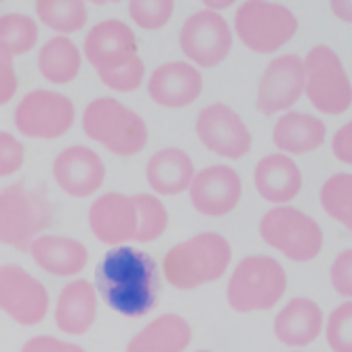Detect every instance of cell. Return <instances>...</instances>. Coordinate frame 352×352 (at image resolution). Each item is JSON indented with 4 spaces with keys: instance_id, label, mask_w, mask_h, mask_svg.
I'll list each match as a JSON object with an SVG mask.
<instances>
[{
    "instance_id": "1",
    "label": "cell",
    "mask_w": 352,
    "mask_h": 352,
    "mask_svg": "<svg viewBox=\"0 0 352 352\" xmlns=\"http://www.w3.org/2000/svg\"><path fill=\"white\" fill-rule=\"evenodd\" d=\"M93 287L114 312L142 318L161 302V268L142 249L112 247L98 264Z\"/></svg>"
},
{
    "instance_id": "2",
    "label": "cell",
    "mask_w": 352,
    "mask_h": 352,
    "mask_svg": "<svg viewBox=\"0 0 352 352\" xmlns=\"http://www.w3.org/2000/svg\"><path fill=\"white\" fill-rule=\"evenodd\" d=\"M232 262L230 241L219 232H199L173 245L163 258V276L179 292L219 280Z\"/></svg>"
},
{
    "instance_id": "3",
    "label": "cell",
    "mask_w": 352,
    "mask_h": 352,
    "mask_svg": "<svg viewBox=\"0 0 352 352\" xmlns=\"http://www.w3.org/2000/svg\"><path fill=\"white\" fill-rule=\"evenodd\" d=\"M80 124L89 140L122 158L138 156L148 146L150 131L146 120L114 98H98L89 102Z\"/></svg>"
},
{
    "instance_id": "4",
    "label": "cell",
    "mask_w": 352,
    "mask_h": 352,
    "mask_svg": "<svg viewBox=\"0 0 352 352\" xmlns=\"http://www.w3.org/2000/svg\"><path fill=\"white\" fill-rule=\"evenodd\" d=\"M287 292V272L270 255H247L228 280L226 300L234 312L249 314L274 308Z\"/></svg>"
},
{
    "instance_id": "5",
    "label": "cell",
    "mask_w": 352,
    "mask_h": 352,
    "mask_svg": "<svg viewBox=\"0 0 352 352\" xmlns=\"http://www.w3.org/2000/svg\"><path fill=\"white\" fill-rule=\"evenodd\" d=\"M53 223V205L23 184L0 190V245L28 251L32 241Z\"/></svg>"
},
{
    "instance_id": "6",
    "label": "cell",
    "mask_w": 352,
    "mask_h": 352,
    "mask_svg": "<svg viewBox=\"0 0 352 352\" xmlns=\"http://www.w3.org/2000/svg\"><path fill=\"white\" fill-rule=\"evenodd\" d=\"M298 15L285 5L266 0H247L239 5L232 34L253 53L272 55L298 34Z\"/></svg>"
},
{
    "instance_id": "7",
    "label": "cell",
    "mask_w": 352,
    "mask_h": 352,
    "mask_svg": "<svg viewBox=\"0 0 352 352\" xmlns=\"http://www.w3.org/2000/svg\"><path fill=\"white\" fill-rule=\"evenodd\" d=\"M262 241L280 251L292 262H312L323 251L325 234L321 223L292 205H278L260 219Z\"/></svg>"
},
{
    "instance_id": "8",
    "label": "cell",
    "mask_w": 352,
    "mask_h": 352,
    "mask_svg": "<svg viewBox=\"0 0 352 352\" xmlns=\"http://www.w3.org/2000/svg\"><path fill=\"white\" fill-rule=\"evenodd\" d=\"M304 95L321 114L340 116L352 106V82L340 55L327 47L316 45L302 59Z\"/></svg>"
},
{
    "instance_id": "9",
    "label": "cell",
    "mask_w": 352,
    "mask_h": 352,
    "mask_svg": "<svg viewBox=\"0 0 352 352\" xmlns=\"http://www.w3.org/2000/svg\"><path fill=\"white\" fill-rule=\"evenodd\" d=\"M15 129L28 140H59L76 122L74 102L53 89H34L25 93L13 112Z\"/></svg>"
},
{
    "instance_id": "10",
    "label": "cell",
    "mask_w": 352,
    "mask_h": 352,
    "mask_svg": "<svg viewBox=\"0 0 352 352\" xmlns=\"http://www.w3.org/2000/svg\"><path fill=\"white\" fill-rule=\"evenodd\" d=\"M234 34L221 13L201 9L192 13L179 30V49L195 68H215L232 51Z\"/></svg>"
},
{
    "instance_id": "11",
    "label": "cell",
    "mask_w": 352,
    "mask_h": 352,
    "mask_svg": "<svg viewBox=\"0 0 352 352\" xmlns=\"http://www.w3.org/2000/svg\"><path fill=\"white\" fill-rule=\"evenodd\" d=\"M0 310L21 327L41 325L51 310V298L45 283L19 264H3L0 266Z\"/></svg>"
},
{
    "instance_id": "12",
    "label": "cell",
    "mask_w": 352,
    "mask_h": 352,
    "mask_svg": "<svg viewBox=\"0 0 352 352\" xmlns=\"http://www.w3.org/2000/svg\"><path fill=\"white\" fill-rule=\"evenodd\" d=\"M195 131L209 152L228 158V161H239L247 156L253 146L251 131L243 116L221 102H215L199 112Z\"/></svg>"
},
{
    "instance_id": "13",
    "label": "cell",
    "mask_w": 352,
    "mask_h": 352,
    "mask_svg": "<svg viewBox=\"0 0 352 352\" xmlns=\"http://www.w3.org/2000/svg\"><path fill=\"white\" fill-rule=\"evenodd\" d=\"M304 95V66L302 57L287 53L274 57L258 85L255 106L264 116L289 112Z\"/></svg>"
},
{
    "instance_id": "14",
    "label": "cell",
    "mask_w": 352,
    "mask_h": 352,
    "mask_svg": "<svg viewBox=\"0 0 352 352\" xmlns=\"http://www.w3.org/2000/svg\"><path fill=\"white\" fill-rule=\"evenodd\" d=\"M80 53L98 70V74H104L124 66L140 55L138 36L126 21L104 19L87 32Z\"/></svg>"
},
{
    "instance_id": "15",
    "label": "cell",
    "mask_w": 352,
    "mask_h": 352,
    "mask_svg": "<svg viewBox=\"0 0 352 352\" xmlns=\"http://www.w3.org/2000/svg\"><path fill=\"white\" fill-rule=\"evenodd\" d=\"M190 203L201 215L223 217L232 213L243 197V179L228 165H209L195 173L188 188Z\"/></svg>"
},
{
    "instance_id": "16",
    "label": "cell",
    "mask_w": 352,
    "mask_h": 352,
    "mask_svg": "<svg viewBox=\"0 0 352 352\" xmlns=\"http://www.w3.org/2000/svg\"><path fill=\"white\" fill-rule=\"evenodd\" d=\"M51 173L63 195L89 199L106 182V163L89 146H68L55 156Z\"/></svg>"
},
{
    "instance_id": "17",
    "label": "cell",
    "mask_w": 352,
    "mask_h": 352,
    "mask_svg": "<svg viewBox=\"0 0 352 352\" xmlns=\"http://www.w3.org/2000/svg\"><path fill=\"white\" fill-rule=\"evenodd\" d=\"M203 87L205 80L201 70L188 61H167L154 68L148 78L150 100L169 110L192 106L201 98Z\"/></svg>"
},
{
    "instance_id": "18",
    "label": "cell",
    "mask_w": 352,
    "mask_h": 352,
    "mask_svg": "<svg viewBox=\"0 0 352 352\" xmlns=\"http://www.w3.org/2000/svg\"><path fill=\"white\" fill-rule=\"evenodd\" d=\"M138 213L133 199L122 192H104L89 207V228L104 245L120 247L133 241Z\"/></svg>"
},
{
    "instance_id": "19",
    "label": "cell",
    "mask_w": 352,
    "mask_h": 352,
    "mask_svg": "<svg viewBox=\"0 0 352 352\" xmlns=\"http://www.w3.org/2000/svg\"><path fill=\"white\" fill-rule=\"evenodd\" d=\"M98 306L100 298L91 280L87 278H72L57 296L53 308L55 327L63 336H85L93 329L98 321Z\"/></svg>"
},
{
    "instance_id": "20",
    "label": "cell",
    "mask_w": 352,
    "mask_h": 352,
    "mask_svg": "<svg viewBox=\"0 0 352 352\" xmlns=\"http://www.w3.org/2000/svg\"><path fill=\"white\" fill-rule=\"evenodd\" d=\"M325 314L312 298H294L274 316L272 331L276 340L294 350H302L318 340L323 333Z\"/></svg>"
},
{
    "instance_id": "21",
    "label": "cell",
    "mask_w": 352,
    "mask_h": 352,
    "mask_svg": "<svg viewBox=\"0 0 352 352\" xmlns=\"http://www.w3.org/2000/svg\"><path fill=\"white\" fill-rule=\"evenodd\" d=\"M253 184L258 195L272 205H289L300 197L304 177L292 156L272 152L260 158L253 171Z\"/></svg>"
},
{
    "instance_id": "22",
    "label": "cell",
    "mask_w": 352,
    "mask_h": 352,
    "mask_svg": "<svg viewBox=\"0 0 352 352\" xmlns=\"http://www.w3.org/2000/svg\"><path fill=\"white\" fill-rule=\"evenodd\" d=\"M28 251L41 270L61 278L78 276L89 264V249L85 243L63 234L45 232L32 241Z\"/></svg>"
},
{
    "instance_id": "23",
    "label": "cell",
    "mask_w": 352,
    "mask_h": 352,
    "mask_svg": "<svg viewBox=\"0 0 352 352\" xmlns=\"http://www.w3.org/2000/svg\"><path fill=\"white\" fill-rule=\"evenodd\" d=\"M327 140L325 122L308 112L289 110L278 116L272 126V144L280 154L302 156L318 150Z\"/></svg>"
},
{
    "instance_id": "24",
    "label": "cell",
    "mask_w": 352,
    "mask_h": 352,
    "mask_svg": "<svg viewBox=\"0 0 352 352\" xmlns=\"http://www.w3.org/2000/svg\"><path fill=\"white\" fill-rule=\"evenodd\" d=\"M197 169L192 158L182 148H163L150 156L146 179L156 197H175L188 192Z\"/></svg>"
},
{
    "instance_id": "25",
    "label": "cell",
    "mask_w": 352,
    "mask_h": 352,
    "mask_svg": "<svg viewBox=\"0 0 352 352\" xmlns=\"http://www.w3.org/2000/svg\"><path fill=\"white\" fill-rule=\"evenodd\" d=\"M192 325L175 312H165L142 327L126 344L124 352H186L192 344Z\"/></svg>"
},
{
    "instance_id": "26",
    "label": "cell",
    "mask_w": 352,
    "mask_h": 352,
    "mask_svg": "<svg viewBox=\"0 0 352 352\" xmlns=\"http://www.w3.org/2000/svg\"><path fill=\"white\" fill-rule=\"evenodd\" d=\"M41 76L51 85H70L78 78L82 68V53L78 45L68 36H53L41 49L36 57Z\"/></svg>"
},
{
    "instance_id": "27",
    "label": "cell",
    "mask_w": 352,
    "mask_h": 352,
    "mask_svg": "<svg viewBox=\"0 0 352 352\" xmlns=\"http://www.w3.org/2000/svg\"><path fill=\"white\" fill-rule=\"evenodd\" d=\"M34 13L36 21L55 32V36L76 34L89 21V11L82 0H38Z\"/></svg>"
},
{
    "instance_id": "28",
    "label": "cell",
    "mask_w": 352,
    "mask_h": 352,
    "mask_svg": "<svg viewBox=\"0 0 352 352\" xmlns=\"http://www.w3.org/2000/svg\"><path fill=\"white\" fill-rule=\"evenodd\" d=\"M135 213H138V226H135V243H154L167 232L169 226V213L165 203L152 192H140L131 195Z\"/></svg>"
},
{
    "instance_id": "29",
    "label": "cell",
    "mask_w": 352,
    "mask_h": 352,
    "mask_svg": "<svg viewBox=\"0 0 352 352\" xmlns=\"http://www.w3.org/2000/svg\"><path fill=\"white\" fill-rule=\"evenodd\" d=\"M41 28L36 17L28 13H5L0 15V43H3L13 57L25 55L38 45Z\"/></svg>"
},
{
    "instance_id": "30",
    "label": "cell",
    "mask_w": 352,
    "mask_h": 352,
    "mask_svg": "<svg viewBox=\"0 0 352 352\" xmlns=\"http://www.w3.org/2000/svg\"><path fill=\"white\" fill-rule=\"evenodd\" d=\"M321 207L346 230H352V175L336 173L321 186Z\"/></svg>"
},
{
    "instance_id": "31",
    "label": "cell",
    "mask_w": 352,
    "mask_h": 352,
    "mask_svg": "<svg viewBox=\"0 0 352 352\" xmlns=\"http://www.w3.org/2000/svg\"><path fill=\"white\" fill-rule=\"evenodd\" d=\"M327 346L333 352H352V302L344 300L323 323Z\"/></svg>"
},
{
    "instance_id": "32",
    "label": "cell",
    "mask_w": 352,
    "mask_h": 352,
    "mask_svg": "<svg viewBox=\"0 0 352 352\" xmlns=\"http://www.w3.org/2000/svg\"><path fill=\"white\" fill-rule=\"evenodd\" d=\"M175 13L173 0H131L129 17L142 30H161Z\"/></svg>"
},
{
    "instance_id": "33",
    "label": "cell",
    "mask_w": 352,
    "mask_h": 352,
    "mask_svg": "<svg viewBox=\"0 0 352 352\" xmlns=\"http://www.w3.org/2000/svg\"><path fill=\"white\" fill-rule=\"evenodd\" d=\"M98 76L108 89H112L116 93H133L144 85L146 66H144V59L138 55L129 63H124V66L104 72V74H98Z\"/></svg>"
},
{
    "instance_id": "34",
    "label": "cell",
    "mask_w": 352,
    "mask_h": 352,
    "mask_svg": "<svg viewBox=\"0 0 352 352\" xmlns=\"http://www.w3.org/2000/svg\"><path fill=\"white\" fill-rule=\"evenodd\" d=\"M25 163V146L9 131H0V177H11Z\"/></svg>"
},
{
    "instance_id": "35",
    "label": "cell",
    "mask_w": 352,
    "mask_h": 352,
    "mask_svg": "<svg viewBox=\"0 0 352 352\" xmlns=\"http://www.w3.org/2000/svg\"><path fill=\"white\" fill-rule=\"evenodd\" d=\"M329 280L338 296H342L344 300H350L352 296V249L350 247L338 253V258L333 260L329 268Z\"/></svg>"
},
{
    "instance_id": "36",
    "label": "cell",
    "mask_w": 352,
    "mask_h": 352,
    "mask_svg": "<svg viewBox=\"0 0 352 352\" xmlns=\"http://www.w3.org/2000/svg\"><path fill=\"white\" fill-rule=\"evenodd\" d=\"M19 89V78L15 70L13 53L0 43V108L7 106Z\"/></svg>"
},
{
    "instance_id": "37",
    "label": "cell",
    "mask_w": 352,
    "mask_h": 352,
    "mask_svg": "<svg viewBox=\"0 0 352 352\" xmlns=\"http://www.w3.org/2000/svg\"><path fill=\"white\" fill-rule=\"evenodd\" d=\"M19 352H87L80 344L76 342H68V340H61L57 336H49V333H41L30 338Z\"/></svg>"
},
{
    "instance_id": "38",
    "label": "cell",
    "mask_w": 352,
    "mask_h": 352,
    "mask_svg": "<svg viewBox=\"0 0 352 352\" xmlns=\"http://www.w3.org/2000/svg\"><path fill=\"white\" fill-rule=\"evenodd\" d=\"M331 150L333 156L344 165H352V122L342 124L336 131L333 140H331Z\"/></svg>"
},
{
    "instance_id": "39",
    "label": "cell",
    "mask_w": 352,
    "mask_h": 352,
    "mask_svg": "<svg viewBox=\"0 0 352 352\" xmlns=\"http://www.w3.org/2000/svg\"><path fill=\"white\" fill-rule=\"evenodd\" d=\"M329 7H331V13L340 21H344V23L352 21V3H350V0H331Z\"/></svg>"
},
{
    "instance_id": "40",
    "label": "cell",
    "mask_w": 352,
    "mask_h": 352,
    "mask_svg": "<svg viewBox=\"0 0 352 352\" xmlns=\"http://www.w3.org/2000/svg\"><path fill=\"white\" fill-rule=\"evenodd\" d=\"M205 9L207 11H213V13H219L223 9H230L232 5H236L234 0H205Z\"/></svg>"
},
{
    "instance_id": "41",
    "label": "cell",
    "mask_w": 352,
    "mask_h": 352,
    "mask_svg": "<svg viewBox=\"0 0 352 352\" xmlns=\"http://www.w3.org/2000/svg\"><path fill=\"white\" fill-rule=\"evenodd\" d=\"M197 352H213V350H197Z\"/></svg>"
},
{
    "instance_id": "42",
    "label": "cell",
    "mask_w": 352,
    "mask_h": 352,
    "mask_svg": "<svg viewBox=\"0 0 352 352\" xmlns=\"http://www.w3.org/2000/svg\"><path fill=\"white\" fill-rule=\"evenodd\" d=\"M292 352H304V350H292Z\"/></svg>"
}]
</instances>
